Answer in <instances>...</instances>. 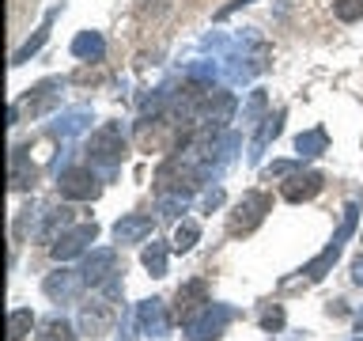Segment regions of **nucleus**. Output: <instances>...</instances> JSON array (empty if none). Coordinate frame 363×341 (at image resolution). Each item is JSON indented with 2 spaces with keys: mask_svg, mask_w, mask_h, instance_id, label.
<instances>
[{
  "mask_svg": "<svg viewBox=\"0 0 363 341\" xmlns=\"http://www.w3.org/2000/svg\"><path fill=\"white\" fill-rule=\"evenodd\" d=\"M87 125H91V110L87 107H72V110H65L61 118L50 125V133L53 136H76L79 129H87Z\"/></svg>",
  "mask_w": 363,
  "mask_h": 341,
  "instance_id": "nucleus-16",
  "label": "nucleus"
},
{
  "mask_svg": "<svg viewBox=\"0 0 363 341\" xmlns=\"http://www.w3.org/2000/svg\"><path fill=\"white\" fill-rule=\"evenodd\" d=\"M113 318H118V311L106 303V300H91L79 307V330H84L87 337H102V334H110V326H113Z\"/></svg>",
  "mask_w": 363,
  "mask_h": 341,
  "instance_id": "nucleus-8",
  "label": "nucleus"
},
{
  "mask_svg": "<svg viewBox=\"0 0 363 341\" xmlns=\"http://www.w3.org/2000/svg\"><path fill=\"white\" fill-rule=\"evenodd\" d=\"M34 178H38V167L23 156V148H16L11 152V190H27L34 186Z\"/></svg>",
  "mask_w": 363,
  "mask_h": 341,
  "instance_id": "nucleus-18",
  "label": "nucleus"
},
{
  "mask_svg": "<svg viewBox=\"0 0 363 341\" xmlns=\"http://www.w3.org/2000/svg\"><path fill=\"white\" fill-rule=\"evenodd\" d=\"M359 341H363V337H359Z\"/></svg>",
  "mask_w": 363,
  "mask_h": 341,
  "instance_id": "nucleus-34",
  "label": "nucleus"
},
{
  "mask_svg": "<svg viewBox=\"0 0 363 341\" xmlns=\"http://www.w3.org/2000/svg\"><path fill=\"white\" fill-rule=\"evenodd\" d=\"M189 205V190H174V193H159V212L163 216H178Z\"/></svg>",
  "mask_w": 363,
  "mask_h": 341,
  "instance_id": "nucleus-25",
  "label": "nucleus"
},
{
  "mask_svg": "<svg viewBox=\"0 0 363 341\" xmlns=\"http://www.w3.org/2000/svg\"><path fill=\"white\" fill-rule=\"evenodd\" d=\"M208 303H212V300H208V284H204L201 277H197V281H186V284L178 288V296H174V311H178L182 323H189L193 315H201Z\"/></svg>",
  "mask_w": 363,
  "mask_h": 341,
  "instance_id": "nucleus-9",
  "label": "nucleus"
},
{
  "mask_svg": "<svg viewBox=\"0 0 363 341\" xmlns=\"http://www.w3.org/2000/svg\"><path fill=\"white\" fill-rule=\"evenodd\" d=\"M231 318H235V311L227 303H208L201 315H193L186 323V341H216V337H223V330H227Z\"/></svg>",
  "mask_w": 363,
  "mask_h": 341,
  "instance_id": "nucleus-4",
  "label": "nucleus"
},
{
  "mask_svg": "<svg viewBox=\"0 0 363 341\" xmlns=\"http://www.w3.org/2000/svg\"><path fill=\"white\" fill-rule=\"evenodd\" d=\"M284 326V307L280 303H272L261 311V330H269V334H277V330Z\"/></svg>",
  "mask_w": 363,
  "mask_h": 341,
  "instance_id": "nucleus-27",
  "label": "nucleus"
},
{
  "mask_svg": "<svg viewBox=\"0 0 363 341\" xmlns=\"http://www.w3.org/2000/svg\"><path fill=\"white\" fill-rule=\"evenodd\" d=\"M136 326H140V334L147 337H167L170 334V311L163 300H144L136 307Z\"/></svg>",
  "mask_w": 363,
  "mask_h": 341,
  "instance_id": "nucleus-10",
  "label": "nucleus"
},
{
  "mask_svg": "<svg viewBox=\"0 0 363 341\" xmlns=\"http://www.w3.org/2000/svg\"><path fill=\"white\" fill-rule=\"evenodd\" d=\"M220 201H223V193H220V190H212L208 197H204V205H208V212H212V209H216V205H220Z\"/></svg>",
  "mask_w": 363,
  "mask_h": 341,
  "instance_id": "nucleus-31",
  "label": "nucleus"
},
{
  "mask_svg": "<svg viewBox=\"0 0 363 341\" xmlns=\"http://www.w3.org/2000/svg\"><path fill=\"white\" fill-rule=\"evenodd\" d=\"M167 243H152V247H144V254H140V261H144V269L152 273V277H167Z\"/></svg>",
  "mask_w": 363,
  "mask_h": 341,
  "instance_id": "nucleus-21",
  "label": "nucleus"
},
{
  "mask_svg": "<svg viewBox=\"0 0 363 341\" xmlns=\"http://www.w3.org/2000/svg\"><path fill=\"white\" fill-rule=\"evenodd\" d=\"M72 220H76V212L68 209V205H53V209L45 212V224L38 227V239H45V243L53 247V243H57V232H65Z\"/></svg>",
  "mask_w": 363,
  "mask_h": 341,
  "instance_id": "nucleus-15",
  "label": "nucleus"
},
{
  "mask_svg": "<svg viewBox=\"0 0 363 341\" xmlns=\"http://www.w3.org/2000/svg\"><path fill=\"white\" fill-rule=\"evenodd\" d=\"M30 326H34L30 307H16V311L8 315V341H23L30 334Z\"/></svg>",
  "mask_w": 363,
  "mask_h": 341,
  "instance_id": "nucleus-22",
  "label": "nucleus"
},
{
  "mask_svg": "<svg viewBox=\"0 0 363 341\" xmlns=\"http://www.w3.org/2000/svg\"><path fill=\"white\" fill-rule=\"evenodd\" d=\"M333 16H337L340 23L363 19V0H337V4H333Z\"/></svg>",
  "mask_w": 363,
  "mask_h": 341,
  "instance_id": "nucleus-26",
  "label": "nucleus"
},
{
  "mask_svg": "<svg viewBox=\"0 0 363 341\" xmlns=\"http://www.w3.org/2000/svg\"><path fill=\"white\" fill-rule=\"evenodd\" d=\"M352 281L363 284V258H356V266H352Z\"/></svg>",
  "mask_w": 363,
  "mask_h": 341,
  "instance_id": "nucleus-32",
  "label": "nucleus"
},
{
  "mask_svg": "<svg viewBox=\"0 0 363 341\" xmlns=\"http://www.w3.org/2000/svg\"><path fill=\"white\" fill-rule=\"evenodd\" d=\"M95 239H99V224H76L72 232H61V235H57V243H53L50 250H53L57 261H68V258L84 254L87 243H95Z\"/></svg>",
  "mask_w": 363,
  "mask_h": 341,
  "instance_id": "nucleus-6",
  "label": "nucleus"
},
{
  "mask_svg": "<svg viewBox=\"0 0 363 341\" xmlns=\"http://www.w3.org/2000/svg\"><path fill=\"white\" fill-rule=\"evenodd\" d=\"M261 110H265V91H254V95H250V102H246V114H242V118H246V121H257Z\"/></svg>",
  "mask_w": 363,
  "mask_h": 341,
  "instance_id": "nucleus-29",
  "label": "nucleus"
},
{
  "mask_svg": "<svg viewBox=\"0 0 363 341\" xmlns=\"http://www.w3.org/2000/svg\"><path fill=\"white\" fill-rule=\"evenodd\" d=\"M57 190H61V197L68 201H95L99 197V178L91 167H68L57 175Z\"/></svg>",
  "mask_w": 363,
  "mask_h": 341,
  "instance_id": "nucleus-5",
  "label": "nucleus"
},
{
  "mask_svg": "<svg viewBox=\"0 0 363 341\" xmlns=\"http://www.w3.org/2000/svg\"><path fill=\"white\" fill-rule=\"evenodd\" d=\"M155 232V224H152V216H144V212H129V216H121L118 224H113V239L125 247V243H140V239H147Z\"/></svg>",
  "mask_w": 363,
  "mask_h": 341,
  "instance_id": "nucleus-13",
  "label": "nucleus"
},
{
  "mask_svg": "<svg viewBox=\"0 0 363 341\" xmlns=\"http://www.w3.org/2000/svg\"><path fill=\"white\" fill-rule=\"evenodd\" d=\"M84 273H76V269H57V273H50V277L42 281V292L50 296V300H76L79 296V288H84Z\"/></svg>",
  "mask_w": 363,
  "mask_h": 341,
  "instance_id": "nucleus-12",
  "label": "nucleus"
},
{
  "mask_svg": "<svg viewBox=\"0 0 363 341\" xmlns=\"http://www.w3.org/2000/svg\"><path fill=\"white\" fill-rule=\"evenodd\" d=\"M272 212V197L261 190H250L242 193V201L231 209V216H227V235H250L254 227H261V220Z\"/></svg>",
  "mask_w": 363,
  "mask_h": 341,
  "instance_id": "nucleus-2",
  "label": "nucleus"
},
{
  "mask_svg": "<svg viewBox=\"0 0 363 341\" xmlns=\"http://www.w3.org/2000/svg\"><path fill=\"white\" fill-rule=\"evenodd\" d=\"M325 186V178H322V170H295V175L280 186L284 193V201H291V205H303V201H311L318 197Z\"/></svg>",
  "mask_w": 363,
  "mask_h": 341,
  "instance_id": "nucleus-7",
  "label": "nucleus"
},
{
  "mask_svg": "<svg viewBox=\"0 0 363 341\" xmlns=\"http://www.w3.org/2000/svg\"><path fill=\"white\" fill-rule=\"evenodd\" d=\"M356 220H359V209L356 205H348L345 209V216H340V227H337V235L329 239V247L322 250V254H318L314 261H306V266L299 269V281L303 284H311V281H322L329 269H333V261L340 258V250H345V243L352 239V232H356Z\"/></svg>",
  "mask_w": 363,
  "mask_h": 341,
  "instance_id": "nucleus-1",
  "label": "nucleus"
},
{
  "mask_svg": "<svg viewBox=\"0 0 363 341\" xmlns=\"http://www.w3.org/2000/svg\"><path fill=\"white\" fill-rule=\"evenodd\" d=\"M197 239H201V224L197 220H182L174 227V239H170V247L178 250V254H189L193 247H197Z\"/></svg>",
  "mask_w": 363,
  "mask_h": 341,
  "instance_id": "nucleus-20",
  "label": "nucleus"
},
{
  "mask_svg": "<svg viewBox=\"0 0 363 341\" xmlns=\"http://www.w3.org/2000/svg\"><path fill=\"white\" fill-rule=\"evenodd\" d=\"M72 53L79 61H102V53H106V42H102L99 31H79L72 38Z\"/></svg>",
  "mask_w": 363,
  "mask_h": 341,
  "instance_id": "nucleus-17",
  "label": "nucleus"
},
{
  "mask_svg": "<svg viewBox=\"0 0 363 341\" xmlns=\"http://www.w3.org/2000/svg\"><path fill=\"white\" fill-rule=\"evenodd\" d=\"M87 156H91V167H102L106 175L121 167L125 159V136H121V125H102V129L87 141Z\"/></svg>",
  "mask_w": 363,
  "mask_h": 341,
  "instance_id": "nucleus-3",
  "label": "nucleus"
},
{
  "mask_svg": "<svg viewBox=\"0 0 363 341\" xmlns=\"http://www.w3.org/2000/svg\"><path fill=\"white\" fill-rule=\"evenodd\" d=\"M38 341H76V334L65 318H45L38 326Z\"/></svg>",
  "mask_w": 363,
  "mask_h": 341,
  "instance_id": "nucleus-24",
  "label": "nucleus"
},
{
  "mask_svg": "<svg viewBox=\"0 0 363 341\" xmlns=\"http://www.w3.org/2000/svg\"><path fill=\"white\" fill-rule=\"evenodd\" d=\"M295 175V163L291 159H277L272 167H265V178H291Z\"/></svg>",
  "mask_w": 363,
  "mask_h": 341,
  "instance_id": "nucleus-28",
  "label": "nucleus"
},
{
  "mask_svg": "<svg viewBox=\"0 0 363 341\" xmlns=\"http://www.w3.org/2000/svg\"><path fill=\"white\" fill-rule=\"evenodd\" d=\"M356 330H359V334H363V311L356 315Z\"/></svg>",
  "mask_w": 363,
  "mask_h": 341,
  "instance_id": "nucleus-33",
  "label": "nucleus"
},
{
  "mask_svg": "<svg viewBox=\"0 0 363 341\" xmlns=\"http://www.w3.org/2000/svg\"><path fill=\"white\" fill-rule=\"evenodd\" d=\"M246 4H254V0H231V4H223L220 11H216V19H227L231 11H238V8H246Z\"/></svg>",
  "mask_w": 363,
  "mask_h": 341,
  "instance_id": "nucleus-30",
  "label": "nucleus"
},
{
  "mask_svg": "<svg viewBox=\"0 0 363 341\" xmlns=\"http://www.w3.org/2000/svg\"><path fill=\"white\" fill-rule=\"evenodd\" d=\"M295 152L299 156H322L325 152V129H306L295 136Z\"/></svg>",
  "mask_w": 363,
  "mask_h": 341,
  "instance_id": "nucleus-23",
  "label": "nucleus"
},
{
  "mask_svg": "<svg viewBox=\"0 0 363 341\" xmlns=\"http://www.w3.org/2000/svg\"><path fill=\"white\" fill-rule=\"evenodd\" d=\"M57 11H61V8H50V11H45V19H42V27H38V31H34V34H30V38H27V42H23V45H19V50H16V53H11V65H27V61H30V57H34V53H38V50H42V45H45V38H50V27H53V19H57Z\"/></svg>",
  "mask_w": 363,
  "mask_h": 341,
  "instance_id": "nucleus-14",
  "label": "nucleus"
},
{
  "mask_svg": "<svg viewBox=\"0 0 363 341\" xmlns=\"http://www.w3.org/2000/svg\"><path fill=\"white\" fill-rule=\"evenodd\" d=\"M280 129H284V110L269 114V118H261V133L254 136V152H250V159H261V152H265V144H269V141H277Z\"/></svg>",
  "mask_w": 363,
  "mask_h": 341,
  "instance_id": "nucleus-19",
  "label": "nucleus"
},
{
  "mask_svg": "<svg viewBox=\"0 0 363 341\" xmlns=\"http://www.w3.org/2000/svg\"><path fill=\"white\" fill-rule=\"evenodd\" d=\"M84 281L87 284H106L113 273H118V250L113 247H99V250H91V254L84 258Z\"/></svg>",
  "mask_w": 363,
  "mask_h": 341,
  "instance_id": "nucleus-11",
  "label": "nucleus"
}]
</instances>
